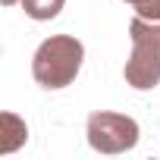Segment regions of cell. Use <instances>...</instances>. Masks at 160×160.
Wrapping results in <instances>:
<instances>
[{"instance_id": "cell-1", "label": "cell", "mask_w": 160, "mask_h": 160, "mask_svg": "<svg viewBox=\"0 0 160 160\" xmlns=\"http://www.w3.org/2000/svg\"><path fill=\"white\" fill-rule=\"evenodd\" d=\"M82 57H85V47L75 38H69V35L47 38L38 47L35 60H32L35 82L44 85V88H66V85H72L78 69H82Z\"/></svg>"}, {"instance_id": "cell-2", "label": "cell", "mask_w": 160, "mask_h": 160, "mask_svg": "<svg viewBox=\"0 0 160 160\" xmlns=\"http://www.w3.org/2000/svg\"><path fill=\"white\" fill-rule=\"evenodd\" d=\"M132 57L126 63V82L138 91L160 85V22L135 16L129 25Z\"/></svg>"}, {"instance_id": "cell-3", "label": "cell", "mask_w": 160, "mask_h": 160, "mask_svg": "<svg viewBox=\"0 0 160 160\" xmlns=\"http://www.w3.org/2000/svg\"><path fill=\"white\" fill-rule=\"evenodd\" d=\"M138 141V122L122 113H91L88 116V144L101 154H122L132 151Z\"/></svg>"}, {"instance_id": "cell-5", "label": "cell", "mask_w": 160, "mask_h": 160, "mask_svg": "<svg viewBox=\"0 0 160 160\" xmlns=\"http://www.w3.org/2000/svg\"><path fill=\"white\" fill-rule=\"evenodd\" d=\"M63 3L66 0H22V10L32 19H53L63 10Z\"/></svg>"}, {"instance_id": "cell-6", "label": "cell", "mask_w": 160, "mask_h": 160, "mask_svg": "<svg viewBox=\"0 0 160 160\" xmlns=\"http://www.w3.org/2000/svg\"><path fill=\"white\" fill-rule=\"evenodd\" d=\"M129 7H135V13L141 19H151V22H160V0H126Z\"/></svg>"}, {"instance_id": "cell-7", "label": "cell", "mask_w": 160, "mask_h": 160, "mask_svg": "<svg viewBox=\"0 0 160 160\" xmlns=\"http://www.w3.org/2000/svg\"><path fill=\"white\" fill-rule=\"evenodd\" d=\"M3 3H7V7H10V3H16V0H3Z\"/></svg>"}, {"instance_id": "cell-4", "label": "cell", "mask_w": 160, "mask_h": 160, "mask_svg": "<svg viewBox=\"0 0 160 160\" xmlns=\"http://www.w3.org/2000/svg\"><path fill=\"white\" fill-rule=\"evenodd\" d=\"M3 126H7V138L3 141H0V151H3V154H10V151H16L22 141H25V126L13 116V113H3Z\"/></svg>"}]
</instances>
